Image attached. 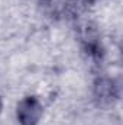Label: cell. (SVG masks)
<instances>
[{
    "label": "cell",
    "instance_id": "6da1fadb",
    "mask_svg": "<svg viewBox=\"0 0 123 125\" xmlns=\"http://www.w3.org/2000/svg\"><path fill=\"white\" fill-rule=\"evenodd\" d=\"M41 114H42V108L35 97H28L22 100L20 105L18 106V118L25 125H33L39 119Z\"/></svg>",
    "mask_w": 123,
    "mask_h": 125
}]
</instances>
